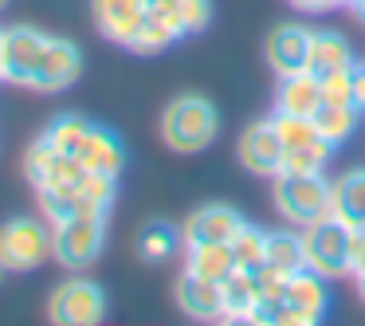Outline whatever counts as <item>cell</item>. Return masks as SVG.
<instances>
[{"label": "cell", "instance_id": "cell-23", "mask_svg": "<svg viewBox=\"0 0 365 326\" xmlns=\"http://www.w3.org/2000/svg\"><path fill=\"white\" fill-rule=\"evenodd\" d=\"M220 295H224V318L220 322H247L255 307V271H232L228 279L220 283Z\"/></svg>", "mask_w": 365, "mask_h": 326}, {"label": "cell", "instance_id": "cell-20", "mask_svg": "<svg viewBox=\"0 0 365 326\" xmlns=\"http://www.w3.org/2000/svg\"><path fill=\"white\" fill-rule=\"evenodd\" d=\"M177 248H185L181 228L169 224V220H145L134 236V252H138V260H145V263H165Z\"/></svg>", "mask_w": 365, "mask_h": 326}, {"label": "cell", "instance_id": "cell-26", "mask_svg": "<svg viewBox=\"0 0 365 326\" xmlns=\"http://www.w3.org/2000/svg\"><path fill=\"white\" fill-rule=\"evenodd\" d=\"M334 150H338V146H330L326 138H318V142H310V146H299V150H287L279 173H326Z\"/></svg>", "mask_w": 365, "mask_h": 326}, {"label": "cell", "instance_id": "cell-31", "mask_svg": "<svg viewBox=\"0 0 365 326\" xmlns=\"http://www.w3.org/2000/svg\"><path fill=\"white\" fill-rule=\"evenodd\" d=\"M287 4H294L299 12H330V9H341L346 0H287Z\"/></svg>", "mask_w": 365, "mask_h": 326}, {"label": "cell", "instance_id": "cell-25", "mask_svg": "<svg viewBox=\"0 0 365 326\" xmlns=\"http://www.w3.org/2000/svg\"><path fill=\"white\" fill-rule=\"evenodd\" d=\"M232 255H236V268L240 271H259L267 263V228L259 224H240V232L228 240Z\"/></svg>", "mask_w": 365, "mask_h": 326}, {"label": "cell", "instance_id": "cell-29", "mask_svg": "<svg viewBox=\"0 0 365 326\" xmlns=\"http://www.w3.org/2000/svg\"><path fill=\"white\" fill-rule=\"evenodd\" d=\"M349 98H354V106L365 114V59H354V63H349Z\"/></svg>", "mask_w": 365, "mask_h": 326}, {"label": "cell", "instance_id": "cell-32", "mask_svg": "<svg viewBox=\"0 0 365 326\" xmlns=\"http://www.w3.org/2000/svg\"><path fill=\"white\" fill-rule=\"evenodd\" d=\"M346 9L354 12V20H361V24H365V0H349Z\"/></svg>", "mask_w": 365, "mask_h": 326}, {"label": "cell", "instance_id": "cell-2", "mask_svg": "<svg viewBox=\"0 0 365 326\" xmlns=\"http://www.w3.org/2000/svg\"><path fill=\"white\" fill-rule=\"evenodd\" d=\"M161 142L173 153H200L220 134V111L205 95H177L161 111Z\"/></svg>", "mask_w": 365, "mask_h": 326}, {"label": "cell", "instance_id": "cell-3", "mask_svg": "<svg viewBox=\"0 0 365 326\" xmlns=\"http://www.w3.org/2000/svg\"><path fill=\"white\" fill-rule=\"evenodd\" d=\"M106 248V213L87 208L51 224V260L67 271H87Z\"/></svg>", "mask_w": 365, "mask_h": 326}, {"label": "cell", "instance_id": "cell-15", "mask_svg": "<svg viewBox=\"0 0 365 326\" xmlns=\"http://www.w3.org/2000/svg\"><path fill=\"white\" fill-rule=\"evenodd\" d=\"M310 40H314V28L307 24H279L267 36V63L275 75H294L307 71L310 63Z\"/></svg>", "mask_w": 365, "mask_h": 326}, {"label": "cell", "instance_id": "cell-30", "mask_svg": "<svg viewBox=\"0 0 365 326\" xmlns=\"http://www.w3.org/2000/svg\"><path fill=\"white\" fill-rule=\"evenodd\" d=\"M349 275L365 279V228H357L354 244H349Z\"/></svg>", "mask_w": 365, "mask_h": 326}, {"label": "cell", "instance_id": "cell-5", "mask_svg": "<svg viewBox=\"0 0 365 326\" xmlns=\"http://www.w3.org/2000/svg\"><path fill=\"white\" fill-rule=\"evenodd\" d=\"M51 260V224L36 216H12L0 224V268L12 275L36 271Z\"/></svg>", "mask_w": 365, "mask_h": 326}, {"label": "cell", "instance_id": "cell-24", "mask_svg": "<svg viewBox=\"0 0 365 326\" xmlns=\"http://www.w3.org/2000/svg\"><path fill=\"white\" fill-rule=\"evenodd\" d=\"M267 263L283 275H294V271L307 268V252H302V232L291 228H275L267 232Z\"/></svg>", "mask_w": 365, "mask_h": 326}, {"label": "cell", "instance_id": "cell-1", "mask_svg": "<svg viewBox=\"0 0 365 326\" xmlns=\"http://www.w3.org/2000/svg\"><path fill=\"white\" fill-rule=\"evenodd\" d=\"M43 134L51 138V146L75 158L83 169L91 173H110V177H122L126 169V146L114 130L98 126V122H87L83 114H59V118L48 122Z\"/></svg>", "mask_w": 365, "mask_h": 326}, {"label": "cell", "instance_id": "cell-6", "mask_svg": "<svg viewBox=\"0 0 365 326\" xmlns=\"http://www.w3.org/2000/svg\"><path fill=\"white\" fill-rule=\"evenodd\" d=\"M349 244H354V228L341 224L334 213L302 228L307 268L318 271V275H326V279H346L349 275Z\"/></svg>", "mask_w": 365, "mask_h": 326}, {"label": "cell", "instance_id": "cell-7", "mask_svg": "<svg viewBox=\"0 0 365 326\" xmlns=\"http://www.w3.org/2000/svg\"><path fill=\"white\" fill-rule=\"evenodd\" d=\"M48 318L59 326H98L106 318V291L83 275L63 279L48 299Z\"/></svg>", "mask_w": 365, "mask_h": 326}, {"label": "cell", "instance_id": "cell-19", "mask_svg": "<svg viewBox=\"0 0 365 326\" xmlns=\"http://www.w3.org/2000/svg\"><path fill=\"white\" fill-rule=\"evenodd\" d=\"M354 48H349V40L341 32H334V28H314V40H310V63L307 71L310 75H334V71H349V63H354Z\"/></svg>", "mask_w": 365, "mask_h": 326}, {"label": "cell", "instance_id": "cell-11", "mask_svg": "<svg viewBox=\"0 0 365 326\" xmlns=\"http://www.w3.org/2000/svg\"><path fill=\"white\" fill-rule=\"evenodd\" d=\"M236 158L252 177H267L271 181V177L283 169V142H279V134H275V122L271 118L252 122L236 142Z\"/></svg>", "mask_w": 365, "mask_h": 326}, {"label": "cell", "instance_id": "cell-12", "mask_svg": "<svg viewBox=\"0 0 365 326\" xmlns=\"http://www.w3.org/2000/svg\"><path fill=\"white\" fill-rule=\"evenodd\" d=\"M244 216L236 213L232 205L224 200H208V205L192 208L181 224V244L185 248H197V244H228L232 236L240 232Z\"/></svg>", "mask_w": 365, "mask_h": 326}, {"label": "cell", "instance_id": "cell-10", "mask_svg": "<svg viewBox=\"0 0 365 326\" xmlns=\"http://www.w3.org/2000/svg\"><path fill=\"white\" fill-rule=\"evenodd\" d=\"M87 169L75 158H67L59 146H51L48 134H40L24 153V177L32 189H59V185H79Z\"/></svg>", "mask_w": 365, "mask_h": 326}, {"label": "cell", "instance_id": "cell-18", "mask_svg": "<svg viewBox=\"0 0 365 326\" xmlns=\"http://www.w3.org/2000/svg\"><path fill=\"white\" fill-rule=\"evenodd\" d=\"M330 213L349 228H365V169H346L330 181Z\"/></svg>", "mask_w": 365, "mask_h": 326}, {"label": "cell", "instance_id": "cell-13", "mask_svg": "<svg viewBox=\"0 0 365 326\" xmlns=\"http://www.w3.org/2000/svg\"><path fill=\"white\" fill-rule=\"evenodd\" d=\"M43 44H48V32H40V28H28V24L4 28V83L28 91L36 63L43 56Z\"/></svg>", "mask_w": 365, "mask_h": 326}, {"label": "cell", "instance_id": "cell-8", "mask_svg": "<svg viewBox=\"0 0 365 326\" xmlns=\"http://www.w3.org/2000/svg\"><path fill=\"white\" fill-rule=\"evenodd\" d=\"M330 279L318 275V271L302 268L287 279V302L283 315H279V326H314L322 322V315L330 310Z\"/></svg>", "mask_w": 365, "mask_h": 326}, {"label": "cell", "instance_id": "cell-33", "mask_svg": "<svg viewBox=\"0 0 365 326\" xmlns=\"http://www.w3.org/2000/svg\"><path fill=\"white\" fill-rule=\"evenodd\" d=\"M0 83H4V28H0Z\"/></svg>", "mask_w": 365, "mask_h": 326}, {"label": "cell", "instance_id": "cell-35", "mask_svg": "<svg viewBox=\"0 0 365 326\" xmlns=\"http://www.w3.org/2000/svg\"><path fill=\"white\" fill-rule=\"evenodd\" d=\"M4 275H9V271H4V268H0V279H4Z\"/></svg>", "mask_w": 365, "mask_h": 326}, {"label": "cell", "instance_id": "cell-16", "mask_svg": "<svg viewBox=\"0 0 365 326\" xmlns=\"http://www.w3.org/2000/svg\"><path fill=\"white\" fill-rule=\"evenodd\" d=\"M173 295H177V307H181V315L200 318V322H216V318H224L220 283H208V279L192 275V271H181V275H177Z\"/></svg>", "mask_w": 365, "mask_h": 326}, {"label": "cell", "instance_id": "cell-4", "mask_svg": "<svg viewBox=\"0 0 365 326\" xmlns=\"http://www.w3.org/2000/svg\"><path fill=\"white\" fill-rule=\"evenodd\" d=\"M275 213L294 228L330 216V177L326 173H275L271 177Z\"/></svg>", "mask_w": 365, "mask_h": 326}, {"label": "cell", "instance_id": "cell-17", "mask_svg": "<svg viewBox=\"0 0 365 326\" xmlns=\"http://www.w3.org/2000/svg\"><path fill=\"white\" fill-rule=\"evenodd\" d=\"M318 106H322V83H318V75H310V71L279 75V87H275V111L279 114L314 118Z\"/></svg>", "mask_w": 365, "mask_h": 326}, {"label": "cell", "instance_id": "cell-34", "mask_svg": "<svg viewBox=\"0 0 365 326\" xmlns=\"http://www.w3.org/2000/svg\"><path fill=\"white\" fill-rule=\"evenodd\" d=\"M354 283H357V295L365 299V279H354Z\"/></svg>", "mask_w": 365, "mask_h": 326}, {"label": "cell", "instance_id": "cell-14", "mask_svg": "<svg viewBox=\"0 0 365 326\" xmlns=\"http://www.w3.org/2000/svg\"><path fill=\"white\" fill-rule=\"evenodd\" d=\"M91 16L106 40L130 51L145 20V0H91Z\"/></svg>", "mask_w": 365, "mask_h": 326}, {"label": "cell", "instance_id": "cell-21", "mask_svg": "<svg viewBox=\"0 0 365 326\" xmlns=\"http://www.w3.org/2000/svg\"><path fill=\"white\" fill-rule=\"evenodd\" d=\"M185 271L208 279V283H224V279L236 271V255L228 244H197L185 248Z\"/></svg>", "mask_w": 365, "mask_h": 326}, {"label": "cell", "instance_id": "cell-27", "mask_svg": "<svg viewBox=\"0 0 365 326\" xmlns=\"http://www.w3.org/2000/svg\"><path fill=\"white\" fill-rule=\"evenodd\" d=\"M271 122H275V134H279V142H283V153L287 150H299V146H310V142H318V126H314V118H302V114H279V111H271Z\"/></svg>", "mask_w": 365, "mask_h": 326}, {"label": "cell", "instance_id": "cell-36", "mask_svg": "<svg viewBox=\"0 0 365 326\" xmlns=\"http://www.w3.org/2000/svg\"><path fill=\"white\" fill-rule=\"evenodd\" d=\"M4 4H9V0H0V9H4Z\"/></svg>", "mask_w": 365, "mask_h": 326}, {"label": "cell", "instance_id": "cell-37", "mask_svg": "<svg viewBox=\"0 0 365 326\" xmlns=\"http://www.w3.org/2000/svg\"><path fill=\"white\" fill-rule=\"evenodd\" d=\"M346 4H349V0H346Z\"/></svg>", "mask_w": 365, "mask_h": 326}, {"label": "cell", "instance_id": "cell-9", "mask_svg": "<svg viewBox=\"0 0 365 326\" xmlns=\"http://www.w3.org/2000/svg\"><path fill=\"white\" fill-rule=\"evenodd\" d=\"M79 75H83V51L71 40H63V36H48L28 91H36V95H59V91L75 87Z\"/></svg>", "mask_w": 365, "mask_h": 326}, {"label": "cell", "instance_id": "cell-22", "mask_svg": "<svg viewBox=\"0 0 365 326\" xmlns=\"http://www.w3.org/2000/svg\"><path fill=\"white\" fill-rule=\"evenodd\" d=\"M357 122H361V111H357L354 103H322L314 111V126L330 146L349 142V138L357 134Z\"/></svg>", "mask_w": 365, "mask_h": 326}, {"label": "cell", "instance_id": "cell-28", "mask_svg": "<svg viewBox=\"0 0 365 326\" xmlns=\"http://www.w3.org/2000/svg\"><path fill=\"white\" fill-rule=\"evenodd\" d=\"M322 103H354L349 98V71H334V75H322Z\"/></svg>", "mask_w": 365, "mask_h": 326}]
</instances>
